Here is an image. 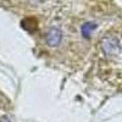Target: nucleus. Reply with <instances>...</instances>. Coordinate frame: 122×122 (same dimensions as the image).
I'll list each match as a JSON object with an SVG mask.
<instances>
[{
    "label": "nucleus",
    "instance_id": "20e7f679",
    "mask_svg": "<svg viewBox=\"0 0 122 122\" xmlns=\"http://www.w3.org/2000/svg\"><path fill=\"white\" fill-rule=\"evenodd\" d=\"M0 122H10V120H9L6 116H3V117H1V120H0Z\"/></svg>",
    "mask_w": 122,
    "mask_h": 122
},
{
    "label": "nucleus",
    "instance_id": "f03ea898",
    "mask_svg": "<svg viewBox=\"0 0 122 122\" xmlns=\"http://www.w3.org/2000/svg\"><path fill=\"white\" fill-rule=\"evenodd\" d=\"M61 39H62V32L56 27H51L45 34V43L49 46H57Z\"/></svg>",
    "mask_w": 122,
    "mask_h": 122
},
{
    "label": "nucleus",
    "instance_id": "7ed1b4c3",
    "mask_svg": "<svg viewBox=\"0 0 122 122\" xmlns=\"http://www.w3.org/2000/svg\"><path fill=\"white\" fill-rule=\"evenodd\" d=\"M95 28H97V25L94 22H87V23L82 25V27H81V32H82V36L84 38H89Z\"/></svg>",
    "mask_w": 122,
    "mask_h": 122
},
{
    "label": "nucleus",
    "instance_id": "f257e3e1",
    "mask_svg": "<svg viewBox=\"0 0 122 122\" xmlns=\"http://www.w3.org/2000/svg\"><path fill=\"white\" fill-rule=\"evenodd\" d=\"M100 48L106 56H116L121 53V44L117 37L115 36H105L101 39Z\"/></svg>",
    "mask_w": 122,
    "mask_h": 122
}]
</instances>
